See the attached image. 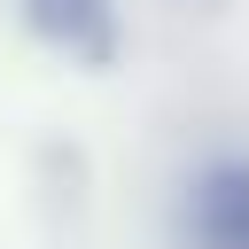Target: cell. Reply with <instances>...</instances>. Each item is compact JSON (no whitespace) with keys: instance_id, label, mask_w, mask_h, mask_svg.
<instances>
[{"instance_id":"cell-2","label":"cell","mask_w":249,"mask_h":249,"mask_svg":"<svg viewBox=\"0 0 249 249\" xmlns=\"http://www.w3.org/2000/svg\"><path fill=\"white\" fill-rule=\"evenodd\" d=\"M16 8L47 47H62L78 62H109L117 54V0H16Z\"/></svg>"},{"instance_id":"cell-1","label":"cell","mask_w":249,"mask_h":249,"mask_svg":"<svg viewBox=\"0 0 249 249\" xmlns=\"http://www.w3.org/2000/svg\"><path fill=\"white\" fill-rule=\"evenodd\" d=\"M187 249H249V156H210L179 195Z\"/></svg>"}]
</instances>
